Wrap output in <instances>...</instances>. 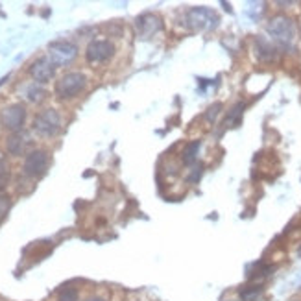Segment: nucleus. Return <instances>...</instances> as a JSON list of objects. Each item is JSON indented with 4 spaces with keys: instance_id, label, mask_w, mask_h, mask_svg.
<instances>
[{
    "instance_id": "13",
    "label": "nucleus",
    "mask_w": 301,
    "mask_h": 301,
    "mask_svg": "<svg viewBox=\"0 0 301 301\" xmlns=\"http://www.w3.org/2000/svg\"><path fill=\"white\" fill-rule=\"evenodd\" d=\"M199 148H202V141L188 142L187 146H185V150H183V154H181L183 165L192 166L194 163H196V159H198V154H199Z\"/></svg>"
},
{
    "instance_id": "3",
    "label": "nucleus",
    "mask_w": 301,
    "mask_h": 301,
    "mask_svg": "<svg viewBox=\"0 0 301 301\" xmlns=\"http://www.w3.org/2000/svg\"><path fill=\"white\" fill-rule=\"evenodd\" d=\"M32 126L39 137H54L61 130V115L57 113V109L46 108L35 115Z\"/></svg>"
},
{
    "instance_id": "9",
    "label": "nucleus",
    "mask_w": 301,
    "mask_h": 301,
    "mask_svg": "<svg viewBox=\"0 0 301 301\" xmlns=\"http://www.w3.org/2000/svg\"><path fill=\"white\" fill-rule=\"evenodd\" d=\"M28 74L32 76V80L35 83H48V81L54 78V74H56V67L52 65V61L48 57H39V59H35V61L30 63L28 67Z\"/></svg>"
},
{
    "instance_id": "5",
    "label": "nucleus",
    "mask_w": 301,
    "mask_h": 301,
    "mask_svg": "<svg viewBox=\"0 0 301 301\" xmlns=\"http://www.w3.org/2000/svg\"><path fill=\"white\" fill-rule=\"evenodd\" d=\"M117 46L109 39H92L85 48V59L89 65H102L115 56Z\"/></svg>"
},
{
    "instance_id": "18",
    "label": "nucleus",
    "mask_w": 301,
    "mask_h": 301,
    "mask_svg": "<svg viewBox=\"0 0 301 301\" xmlns=\"http://www.w3.org/2000/svg\"><path fill=\"white\" fill-rule=\"evenodd\" d=\"M8 176H10V170H8L6 157L0 154V190L4 188V183L8 181Z\"/></svg>"
},
{
    "instance_id": "11",
    "label": "nucleus",
    "mask_w": 301,
    "mask_h": 301,
    "mask_svg": "<svg viewBox=\"0 0 301 301\" xmlns=\"http://www.w3.org/2000/svg\"><path fill=\"white\" fill-rule=\"evenodd\" d=\"M30 144H32V139H30V133H26V131L10 133L6 139L8 154L13 155V157H21V155L26 154V150H28Z\"/></svg>"
},
{
    "instance_id": "1",
    "label": "nucleus",
    "mask_w": 301,
    "mask_h": 301,
    "mask_svg": "<svg viewBox=\"0 0 301 301\" xmlns=\"http://www.w3.org/2000/svg\"><path fill=\"white\" fill-rule=\"evenodd\" d=\"M266 32L272 41L281 48H290L295 37V24L286 15H275L268 21Z\"/></svg>"
},
{
    "instance_id": "15",
    "label": "nucleus",
    "mask_w": 301,
    "mask_h": 301,
    "mask_svg": "<svg viewBox=\"0 0 301 301\" xmlns=\"http://www.w3.org/2000/svg\"><path fill=\"white\" fill-rule=\"evenodd\" d=\"M261 294H262L261 284H251V286H244V288L240 290V299L242 301H255Z\"/></svg>"
},
{
    "instance_id": "8",
    "label": "nucleus",
    "mask_w": 301,
    "mask_h": 301,
    "mask_svg": "<svg viewBox=\"0 0 301 301\" xmlns=\"http://www.w3.org/2000/svg\"><path fill=\"white\" fill-rule=\"evenodd\" d=\"M48 168V152L45 150H32L26 154L23 163V174L26 177H41Z\"/></svg>"
},
{
    "instance_id": "10",
    "label": "nucleus",
    "mask_w": 301,
    "mask_h": 301,
    "mask_svg": "<svg viewBox=\"0 0 301 301\" xmlns=\"http://www.w3.org/2000/svg\"><path fill=\"white\" fill-rule=\"evenodd\" d=\"M135 28L137 34L144 37V39H148V37H152V35H155L157 32L163 30V21H161V17L154 15V13H144V15L137 19Z\"/></svg>"
},
{
    "instance_id": "23",
    "label": "nucleus",
    "mask_w": 301,
    "mask_h": 301,
    "mask_svg": "<svg viewBox=\"0 0 301 301\" xmlns=\"http://www.w3.org/2000/svg\"><path fill=\"white\" fill-rule=\"evenodd\" d=\"M299 32H301V23H299Z\"/></svg>"
},
{
    "instance_id": "4",
    "label": "nucleus",
    "mask_w": 301,
    "mask_h": 301,
    "mask_svg": "<svg viewBox=\"0 0 301 301\" xmlns=\"http://www.w3.org/2000/svg\"><path fill=\"white\" fill-rule=\"evenodd\" d=\"M78 56V46L70 41H54L48 45V54L46 57L52 61L54 67H67Z\"/></svg>"
},
{
    "instance_id": "12",
    "label": "nucleus",
    "mask_w": 301,
    "mask_h": 301,
    "mask_svg": "<svg viewBox=\"0 0 301 301\" xmlns=\"http://www.w3.org/2000/svg\"><path fill=\"white\" fill-rule=\"evenodd\" d=\"M253 50H255L257 59L262 63H272L277 59V48L264 37H257L253 43Z\"/></svg>"
},
{
    "instance_id": "21",
    "label": "nucleus",
    "mask_w": 301,
    "mask_h": 301,
    "mask_svg": "<svg viewBox=\"0 0 301 301\" xmlns=\"http://www.w3.org/2000/svg\"><path fill=\"white\" fill-rule=\"evenodd\" d=\"M202 172H204V166H194L190 176H188V181L190 183H198V179L202 177Z\"/></svg>"
},
{
    "instance_id": "22",
    "label": "nucleus",
    "mask_w": 301,
    "mask_h": 301,
    "mask_svg": "<svg viewBox=\"0 0 301 301\" xmlns=\"http://www.w3.org/2000/svg\"><path fill=\"white\" fill-rule=\"evenodd\" d=\"M83 301H106L104 297H100V295H89L87 299H83Z\"/></svg>"
},
{
    "instance_id": "6",
    "label": "nucleus",
    "mask_w": 301,
    "mask_h": 301,
    "mask_svg": "<svg viewBox=\"0 0 301 301\" xmlns=\"http://www.w3.org/2000/svg\"><path fill=\"white\" fill-rule=\"evenodd\" d=\"M218 23V15L209 8H192L185 13V24L190 30H213Z\"/></svg>"
},
{
    "instance_id": "2",
    "label": "nucleus",
    "mask_w": 301,
    "mask_h": 301,
    "mask_svg": "<svg viewBox=\"0 0 301 301\" xmlns=\"http://www.w3.org/2000/svg\"><path fill=\"white\" fill-rule=\"evenodd\" d=\"M87 87V76L80 70H72V72L63 74L61 78L56 81V96L59 100H72V98L80 96Z\"/></svg>"
},
{
    "instance_id": "7",
    "label": "nucleus",
    "mask_w": 301,
    "mask_h": 301,
    "mask_svg": "<svg viewBox=\"0 0 301 301\" xmlns=\"http://www.w3.org/2000/svg\"><path fill=\"white\" fill-rule=\"evenodd\" d=\"M26 108L23 104H12L8 108L2 109L0 113V124L4 130H8L10 133H17L23 131V126L26 122Z\"/></svg>"
},
{
    "instance_id": "16",
    "label": "nucleus",
    "mask_w": 301,
    "mask_h": 301,
    "mask_svg": "<svg viewBox=\"0 0 301 301\" xmlns=\"http://www.w3.org/2000/svg\"><path fill=\"white\" fill-rule=\"evenodd\" d=\"M244 104L239 102L237 106H235L231 111H229L228 119H226V128H233V126H237L240 122V117H242V111H244Z\"/></svg>"
},
{
    "instance_id": "20",
    "label": "nucleus",
    "mask_w": 301,
    "mask_h": 301,
    "mask_svg": "<svg viewBox=\"0 0 301 301\" xmlns=\"http://www.w3.org/2000/svg\"><path fill=\"white\" fill-rule=\"evenodd\" d=\"M57 301H78V290L68 286V288H65L61 294H59V299Z\"/></svg>"
},
{
    "instance_id": "17",
    "label": "nucleus",
    "mask_w": 301,
    "mask_h": 301,
    "mask_svg": "<svg viewBox=\"0 0 301 301\" xmlns=\"http://www.w3.org/2000/svg\"><path fill=\"white\" fill-rule=\"evenodd\" d=\"M12 207V198L4 190H0V220L8 215V211Z\"/></svg>"
},
{
    "instance_id": "14",
    "label": "nucleus",
    "mask_w": 301,
    "mask_h": 301,
    "mask_svg": "<svg viewBox=\"0 0 301 301\" xmlns=\"http://www.w3.org/2000/svg\"><path fill=\"white\" fill-rule=\"evenodd\" d=\"M24 96H26V100H28L30 104H41L46 98V91L39 83H30V85L26 87Z\"/></svg>"
},
{
    "instance_id": "19",
    "label": "nucleus",
    "mask_w": 301,
    "mask_h": 301,
    "mask_svg": "<svg viewBox=\"0 0 301 301\" xmlns=\"http://www.w3.org/2000/svg\"><path fill=\"white\" fill-rule=\"evenodd\" d=\"M220 111H222V104H213V106L207 109V113L204 115V119L207 120V122H211V124H213V122L216 120V117L220 115Z\"/></svg>"
}]
</instances>
